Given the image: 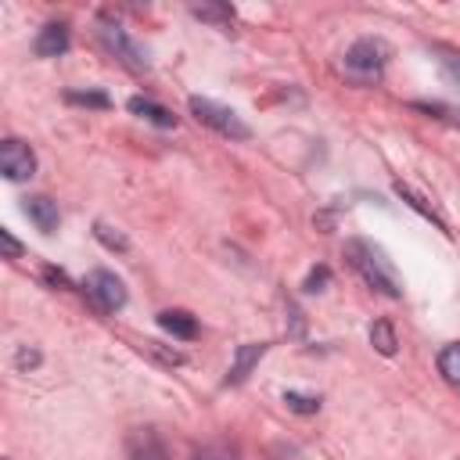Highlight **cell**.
<instances>
[{
  "label": "cell",
  "instance_id": "cell-1",
  "mask_svg": "<svg viewBox=\"0 0 460 460\" xmlns=\"http://www.w3.org/2000/svg\"><path fill=\"white\" fill-rule=\"evenodd\" d=\"M345 259L352 262V270H356L374 291H381V295H388V298H402L399 270H395V262L388 259V252H385L381 244L356 237V241L345 244Z\"/></svg>",
  "mask_w": 460,
  "mask_h": 460
},
{
  "label": "cell",
  "instance_id": "cell-2",
  "mask_svg": "<svg viewBox=\"0 0 460 460\" xmlns=\"http://www.w3.org/2000/svg\"><path fill=\"white\" fill-rule=\"evenodd\" d=\"M388 58H392V47H388L385 40H377V36H363V40H356V43L345 50V58H341V72H345L352 83L367 86V83H377V79H381Z\"/></svg>",
  "mask_w": 460,
  "mask_h": 460
},
{
  "label": "cell",
  "instance_id": "cell-3",
  "mask_svg": "<svg viewBox=\"0 0 460 460\" xmlns=\"http://www.w3.org/2000/svg\"><path fill=\"white\" fill-rule=\"evenodd\" d=\"M187 108H190V115H194L198 122H205V126H208V129H216L219 137H230V140H248V137H252L248 122H244L234 108H226V104H219V101L190 97V101H187Z\"/></svg>",
  "mask_w": 460,
  "mask_h": 460
},
{
  "label": "cell",
  "instance_id": "cell-4",
  "mask_svg": "<svg viewBox=\"0 0 460 460\" xmlns=\"http://www.w3.org/2000/svg\"><path fill=\"white\" fill-rule=\"evenodd\" d=\"M97 40H101L104 50L115 54L126 68H133V72H147V68H151L147 50H144V47L119 25V22H111V18H104V14H101V22H97Z\"/></svg>",
  "mask_w": 460,
  "mask_h": 460
},
{
  "label": "cell",
  "instance_id": "cell-5",
  "mask_svg": "<svg viewBox=\"0 0 460 460\" xmlns=\"http://www.w3.org/2000/svg\"><path fill=\"white\" fill-rule=\"evenodd\" d=\"M83 291L101 313H119L126 305V284L111 270H90L83 280Z\"/></svg>",
  "mask_w": 460,
  "mask_h": 460
},
{
  "label": "cell",
  "instance_id": "cell-6",
  "mask_svg": "<svg viewBox=\"0 0 460 460\" xmlns=\"http://www.w3.org/2000/svg\"><path fill=\"white\" fill-rule=\"evenodd\" d=\"M0 172L7 176V180H29L32 172H36V155H32V147L29 144H22V140H4L0 144Z\"/></svg>",
  "mask_w": 460,
  "mask_h": 460
},
{
  "label": "cell",
  "instance_id": "cell-7",
  "mask_svg": "<svg viewBox=\"0 0 460 460\" xmlns=\"http://www.w3.org/2000/svg\"><path fill=\"white\" fill-rule=\"evenodd\" d=\"M126 456L129 460H169L165 442L158 438L155 428H133L126 435Z\"/></svg>",
  "mask_w": 460,
  "mask_h": 460
},
{
  "label": "cell",
  "instance_id": "cell-8",
  "mask_svg": "<svg viewBox=\"0 0 460 460\" xmlns=\"http://www.w3.org/2000/svg\"><path fill=\"white\" fill-rule=\"evenodd\" d=\"M32 50H36L40 58H61V54L68 50V25H65V22H47V25L40 29Z\"/></svg>",
  "mask_w": 460,
  "mask_h": 460
},
{
  "label": "cell",
  "instance_id": "cell-9",
  "mask_svg": "<svg viewBox=\"0 0 460 460\" xmlns=\"http://www.w3.org/2000/svg\"><path fill=\"white\" fill-rule=\"evenodd\" d=\"M266 356V345L262 341H248V345H237V352H234V363H230V370H226V385H241L252 370H255V363Z\"/></svg>",
  "mask_w": 460,
  "mask_h": 460
},
{
  "label": "cell",
  "instance_id": "cell-10",
  "mask_svg": "<svg viewBox=\"0 0 460 460\" xmlns=\"http://www.w3.org/2000/svg\"><path fill=\"white\" fill-rule=\"evenodd\" d=\"M25 216H29L43 234H54L58 223H61V216H58V201H50L47 194H32V198H25Z\"/></svg>",
  "mask_w": 460,
  "mask_h": 460
},
{
  "label": "cell",
  "instance_id": "cell-11",
  "mask_svg": "<svg viewBox=\"0 0 460 460\" xmlns=\"http://www.w3.org/2000/svg\"><path fill=\"white\" fill-rule=\"evenodd\" d=\"M133 115H140V119H147V122H155V126H162V129H172L176 126V115L169 111V108H162L158 101H151V97H129V104H126Z\"/></svg>",
  "mask_w": 460,
  "mask_h": 460
},
{
  "label": "cell",
  "instance_id": "cell-12",
  "mask_svg": "<svg viewBox=\"0 0 460 460\" xmlns=\"http://www.w3.org/2000/svg\"><path fill=\"white\" fill-rule=\"evenodd\" d=\"M158 327L169 331L172 338H183V341L198 338V320H194L190 313H183V309H165V313H158Z\"/></svg>",
  "mask_w": 460,
  "mask_h": 460
},
{
  "label": "cell",
  "instance_id": "cell-13",
  "mask_svg": "<svg viewBox=\"0 0 460 460\" xmlns=\"http://www.w3.org/2000/svg\"><path fill=\"white\" fill-rule=\"evenodd\" d=\"M395 194H399V198H402V201H406L410 208H417V212H420L424 219H431V223H435L438 230H446V219H442V216L435 212V205H428V198H424V194H417V190H413L410 183L395 180ZM446 234H449V230H446Z\"/></svg>",
  "mask_w": 460,
  "mask_h": 460
},
{
  "label": "cell",
  "instance_id": "cell-14",
  "mask_svg": "<svg viewBox=\"0 0 460 460\" xmlns=\"http://www.w3.org/2000/svg\"><path fill=\"white\" fill-rule=\"evenodd\" d=\"M370 345H374L381 356H395L399 338H395L392 320H374V323H370Z\"/></svg>",
  "mask_w": 460,
  "mask_h": 460
},
{
  "label": "cell",
  "instance_id": "cell-15",
  "mask_svg": "<svg viewBox=\"0 0 460 460\" xmlns=\"http://www.w3.org/2000/svg\"><path fill=\"white\" fill-rule=\"evenodd\" d=\"M438 374H442L449 385L460 388V341H453V345H446V349L438 352Z\"/></svg>",
  "mask_w": 460,
  "mask_h": 460
},
{
  "label": "cell",
  "instance_id": "cell-16",
  "mask_svg": "<svg viewBox=\"0 0 460 460\" xmlns=\"http://www.w3.org/2000/svg\"><path fill=\"white\" fill-rule=\"evenodd\" d=\"M190 14L201 18V22H212V25H230L234 22V7L230 4H194Z\"/></svg>",
  "mask_w": 460,
  "mask_h": 460
},
{
  "label": "cell",
  "instance_id": "cell-17",
  "mask_svg": "<svg viewBox=\"0 0 460 460\" xmlns=\"http://www.w3.org/2000/svg\"><path fill=\"white\" fill-rule=\"evenodd\" d=\"M93 237L108 248V252H126L129 248V241H126V234L119 230V226H111V223H104V219H97L93 223Z\"/></svg>",
  "mask_w": 460,
  "mask_h": 460
},
{
  "label": "cell",
  "instance_id": "cell-18",
  "mask_svg": "<svg viewBox=\"0 0 460 460\" xmlns=\"http://www.w3.org/2000/svg\"><path fill=\"white\" fill-rule=\"evenodd\" d=\"M68 104H86V108H111V97L101 90H68L65 93Z\"/></svg>",
  "mask_w": 460,
  "mask_h": 460
},
{
  "label": "cell",
  "instance_id": "cell-19",
  "mask_svg": "<svg viewBox=\"0 0 460 460\" xmlns=\"http://www.w3.org/2000/svg\"><path fill=\"white\" fill-rule=\"evenodd\" d=\"M194 460H241V453L230 442H208V446H201L194 453Z\"/></svg>",
  "mask_w": 460,
  "mask_h": 460
},
{
  "label": "cell",
  "instance_id": "cell-20",
  "mask_svg": "<svg viewBox=\"0 0 460 460\" xmlns=\"http://www.w3.org/2000/svg\"><path fill=\"white\" fill-rule=\"evenodd\" d=\"M284 402L295 413H316L320 410V399L316 395H302V392H284Z\"/></svg>",
  "mask_w": 460,
  "mask_h": 460
},
{
  "label": "cell",
  "instance_id": "cell-21",
  "mask_svg": "<svg viewBox=\"0 0 460 460\" xmlns=\"http://www.w3.org/2000/svg\"><path fill=\"white\" fill-rule=\"evenodd\" d=\"M43 280H47L50 288H58V291H68V288H72L68 273H65V270H54V266H43Z\"/></svg>",
  "mask_w": 460,
  "mask_h": 460
},
{
  "label": "cell",
  "instance_id": "cell-22",
  "mask_svg": "<svg viewBox=\"0 0 460 460\" xmlns=\"http://www.w3.org/2000/svg\"><path fill=\"white\" fill-rule=\"evenodd\" d=\"M266 456H270V460H302V453H298L295 446H288V442H273V446L266 449Z\"/></svg>",
  "mask_w": 460,
  "mask_h": 460
},
{
  "label": "cell",
  "instance_id": "cell-23",
  "mask_svg": "<svg viewBox=\"0 0 460 460\" xmlns=\"http://www.w3.org/2000/svg\"><path fill=\"white\" fill-rule=\"evenodd\" d=\"M327 280H331V270H327V266H316V270H309V277H305V291H323Z\"/></svg>",
  "mask_w": 460,
  "mask_h": 460
},
{
  "label": "cell",
  "instance_id": "cell-24",
  "mask_svg": "<svg viewBox=\"0 0 460 460\" xmlns=\"http://www.w3.org/2000/svg\"><path fill=\"white\" fill-rule=\"evenodd\" d=\"M0 244H4V259H18L22 255V244L11 237V230H0Z\"/></svg>",
  "mask_w": 460,
  "mask_h": 460
},
{
  "label": "cell",
  "instance_id": "cell-25",
  "mask_svg": "<svg viewBox=\"0 0 460 460\" xmlns=\"http://www.w3.org/2000/svg\"><path fill=\"white\" fill-rule=\"evenodd\" d=\"M22 370H29V367H36L40 363V352L36 349H18V359H14Z\"/></svg>",
  "mask_w": 460,
  "mask_h": 460
}]
</instances>
